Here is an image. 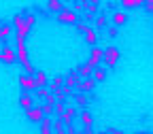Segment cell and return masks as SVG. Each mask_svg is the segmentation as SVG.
I'll return each instance as SVG.
<instances>
[{"label": "cell", "mask_w": 153, "mask_h": 134, "mask_svg": "<svg viewBox=\"0 0 153 134\" xmlns=\"http://www.w3.org/2000/svg\"><path fill=\"white\" fill-rule=\"evenodd\" d=\"M87 28H89L87 24H76V32H83V34H85V30H87Z\"/></svg>", "instance_id": "32"}, {"label": "cell", "mask_w": 153, "mask_h": 134, "mask_svg": "<svg viewBox=\"0 0 153 134\" xmlns=\"http://www.w3.org/2000/svg\"><path fill=\"white\" fill-rule=\"evenodd\" d=\"M76 72H79V77H83V79H87V77H91L94 68H91L89 64H85V66H79V68H76Z\"/></svg>", "instance_id": "20"}, {"label": "cell", "mask_w": 153, "mask_h": 134, "mask_svg": "<svg viewBox=\"0 0 153 134\" xmlns=\"http://www.w3.org/2000/svg\"><path fill=\"white\" fill-rule=\"evenodd\" d=\"M74 9H76V13H83V11H85V4H76Z\"/></svg>", "instance_id": "33"}, {"label": "cell", "mask_w": 153, "mask_h": 134, "mask_svg": "<svg viewBox=\"0 0 153 134\" xmlns=\"http://www.w3.org/2000/svg\"><path fill=\"white\" fill-rule=\"evenodd\" d=\"M24 22H26L30 28H34V24H36V17H34V15H26V19H24Z\"/></svg>", "instance_id": "28"}, {"label": "cell", "mask_w": 153, "mask_h": 134, "mask_svg": "<svg viewBox=\"0 0 153 134\" xmlns=\"http://www.w3.org/2000/svg\"><path fill=\"white\" fill-rule=\"evenodd\" d=\"M102 55H104V49H100V47H96V45H94V47H91V55H89V62H87V64H89L91 68H94V66H98V64L102 62Z\"/></svg>", "instance_id": "7"}, {"label": "cell", "mask_w": 153, "mask_h": 134, "mask_svg": "<svg viewBox=\"0 0 153 134\" xmlns=\"http://www.w3.org/2000/svg\"><path fill=\"white\" fill-rule=\"evenodd\" d=\"M34 79H36V87H47V83H49V79H47V74H45L43 70H38V72H34Z\"/></svg>", "instance_id": "15"}, {"label": "cell", "mask_w": 153, "mask_h": 134, "mask_svg": "<svg viewBox=\"0 0 153 134\" xmlns=\"http://www.w3.org/2000/svg\"><path fill=\"white\" fill-rule=\"evenodd\" d=\"M41 109H43L45 117H47V115H55V104L53 102H45V104H41Z\"/></svg>", "instance_id": "22"}, {"label": "cell", "mask_w": 153, "mask_h": 134, "mask_svg": "<svg viewBox=\"0 0 153 134\" xmlns=\"http://www.w3.org/2000/svg\"><path fill=\"white\" fill-rule=\"evenodd\" d=\"M96 83H98V81H96L94 77H87V79H83V81L79 83V87H76V89H79V92H91V89L96 87Z\"/></svg>", "instance_id": "11"}, {"label": "cell", "mask_w": 153, "mask_h": 134, "mask_svg": "<svg viewBox=\"0 0 153 134\" xmlns=\"http://www.w3.org/2000/svg\"><path fill=\"white\" fill-rule=\"evenodd\" d=\"M51 85H53V87H62V85H64V77H55V79L51 81Z\"/></svg>", "instance_id": "26"}, {"label": "cell", "mask_w": 153, "mask_h": 134, "mask_svg": "<svg viewBox=\"0 0 153 134\" xmlns=\"http://www.w3.org/2000/svg\"><path fill=\"white\" fill-rule=\"evenodd\" d=\"M15 30H17V36H15V45H24V43H26V36H28V32H30L32 28H30L26 22H22V24H19V26L15 28Z\"/></svg>", "instance_id": "4"}, {"label": "cell", "mask_w": 153, "mask_h": 134, "mask_svg": "<svg viewBox=\"0 0 153 134\" xmlns=\"http://www.w3.org/2000/svg\"><path fill=\"white\" fill-rule=\"evenodd\" d=\"M85 41H87V43H89L91 47H94L96 43H98V34H96V30H94L91 26H89V28L85 30Z\"/></svg>", "instance_id": "16"}, {"label": "cell", "mask_w": 153, "mask_h": 134, "mask_svg": "<svg viewBox=\"0 0 153 134\" xmlns=\"http://www.w3.org/2000/svg\"><path fill=\"white\" fill-rule=\"evenodd\" d=\"M19 106H22L24 111H28L30 106H34V96H32V92H26V94L19 96Z\"/></svg>", "instance_id": "8"}, {"label": "cell", "mask_w": 153, "mask_h": 134, "mask_svg": "<svg viewBox=\"0 0 153 134\" xmlns=\"http://www.w3.org/2000/svg\"><path fill=\"white\" fill-rule=\"evenodd\" d=\"M19 85H22L26 92H34V89H38V87H36V79H34L32 74H22V77H19Z\"/></svg>", "instance_id": "5"}, {"label": "cell", "mask_w": 153, "mask_h": 134, "mask_svg": "<svg viewBox=\"0 0 153 134\" xmlns=\"http://www.w3.org/2000/svg\"><path fill=\"white\" fill-rule=\"evenodd\" d=\"M22 66H24V70H26V74H34V72H36V70H34V66H32L30 62H26V64H22Z\"/></svg>", "instance_id": "27"}, {"label": "cell", "mask_w": 153, "mask_h": 134, "mask_svg": "<svg viewBox=\"0 0 153 134\" xmlns=\"http://www.w3.org/2000/svg\"><path fill=\"white\" fill-rule=\"evenodd\" d=\"M94 26H96V28H106V26H108V19H106L104 15H100V17L94 22Z\"/></svg>", "instance_id": "25"}, {"label": "cell", "mask_w": 153, "mask_h": 134, "mask_svg": "<svg viewBox=\"0 0 153 134\" xmlns=\"http://www.w3.org/2000/svg\"><path fill=\"white\" fill-rule=\"evenodd\" d=\"M17 62L19 64H26L28 62V51H26V45H17Z\"/></svg>", "instance_id": "14"}, {"label": "cell", "mask_w": 153, "mask_h": 134, "mask_svg": "<svg viewBox=\"0 0 153 134\" xmlns=\"http://www.w3.org/2000/svg\"><path fill=\"white\" fill-rule=\"evenodd\" d=\"M0 62H2V64H15L17 62V51L13 47L4 45L2 51H0Z\"/></svg>", "instance_id": "2"}, {"label": "cell", "mask_w": 153, "mask_h": 134, "mask_svg": "<svg viewBox=\"0 0 153 134\" xmlns=\"http://www.w3.org/2000/svg\"><path fill=\"white\" fill-rule=\"evenodd\" d=\"M126 22H128V15H126L123 11H115V13H113V24H115V26H123Z\"/></svg>", "instance_id": "13"}, {"label": "cell", "mask_w": 153, "mask_h": 134, "mask_svg": "<svg viewBox=\"0 0 153 134\" xmlns=\"http://www.w3.org/2000/svg\"><path fill=\"white\" fill-rule=\"evenodd\" d=\"M53 132H55V134H64V132H66V126H64L62 117H57V119L53 121Z\"/></svg>", "instance_id": "21"}, {"label": "cell", "mask_w": 153, "mask_h": 134, "mask_svg": "<svg viewBox=\"0 0 153 134\" xmlns=\"http://www.w3.org/2000/svg\"><path fill=\"white\" fill-rule=\"evenodd\" d=\"M26 117H28L32 124H38V121H41V119L45 117V115H43V109H41V104H38V106H30V109L26 111Z\"/></svg>", "instance_id": "6"}, {"label": "cell", "mask_w": 153, "mask_h": 134, "mask_svg": "<svg viewBox=\"0 0 153 134\" xmlns=\"http://www.w3.org/2000/svg\"><path fill=\"white\" fill-rule=\"evenodd\" d=\"M11 32H13L11 26H0V41H7V38L11 36Z\"/></svg>", "instance_id": "24"}, {"label": "cell", "mask_w": 153, "mask_h": 134, "mask_svg": "<svg viewBox=\"0 0 153 134\" xmlns=\"http://www.w3.org/2000/svg\"><path fill=\"white\" fill-rule=\"evenodd\" d=\"M143 7H145L147 13H153V0H145V4H143Z\"/></svg>", "instance_id": "29"}, {"label": "cell", "mask_w": 153, "mask_h": 134, "mask_svg": "<svg viewBox=\"0 0 153 134\" xmlns=\"http://www.w3.org/2000/svg\"><path fill=\"white\" fill-rule=\"evenodd\" d=\"M106 30H108V36H115V34H117V26H106Z\"/></svg>", "instance_id": "31"}, {"label": "cell", "mask_w": 153, "mask_h": 134, "mask_svg": "<svg viewBox=\"0 0 153 134\" xmlns=\"http://www.w3.org/2000/svg\"><path fill=\"white\" fill-rule=\"evenodd\" d=\"M102 62L106 68H115L119 62V49H115V47H106L104 49V55H102Z\"/></svg>", "instance_id": "1"}, {"label": "cell", "mask_w": 153, "mask_h": 134, "mask_svg": "<svg viewBox=\"0 0 153 134\" xmlns=\"http://www.w3.org/2000/svg\"><path fill=\"white\" fill-rule=\"evenodd\" d=\"M81 124L83 126H91L94 124V117H91L89 111H81Z\"/></svg>", "instance_id": "23"}, {"label": "cell", "mask_w": 153, "mask_h": 134, "mask_svg": "<svg viewBox=\"0 0 153 134\" xmlns=\"http://www.w3.org/2000/svg\"><path fill=\"white\" fill-rule=\"evenodd\" d=\"M74 115H76V109H74V106H66V109H64V113H62V121H64V126H72Z\"/></svg>", "instance_id": "10"}, {"label": "cell", "mask_w": 153, "mask_h": 134, "mask_svg": "<svg viewBox=\"0 0 153 134\" xmlns=\"http://www.w3.org/2000/svg\"><path fill=\"white\" fill-rule=\"evenodd\" d=\"M22 22H24V15H15V17H13V26H15V28L22 24Z\"/></svg>", "instance_id": "30"}, {"label": "cell", "mask_w": 153, "mask_h": 134, "mask_svg": "<svg viewBox=\"0 0 153 134\" xmlns=\"http://www.w3.org/2000/svg\"><path fill=\"white\" fill-rule=\"evenodd\" d=\"M79 83H81V77H79V72H76V70H72L68 77H66V79H64V85H68V87H79Z\"/></svg>", "instance_id": "9"}, {"label": "cell", "mask_w": 153, "mask_h": 134, "mask_svg": "<svg viewBox=\"0 0 153 134\" xmlns=\"http://www.w3.org/2000/svg\"><path fill=\"white\" fill-rule=\"evenodd\" d=\"M53 132V121L51 119H41V134H51Z\"/></svg>", "instance_id": "18"}, {"label": "cell", "mask_w": 153, "mask_h": 134, "mask_svg": "<svg viewBox=\"0 0 153 134\" xmlns=\"http://www.w3.org/2000/svg\"><path fill=\"white\" fill-rule=\"evenodd\" d=\"M55 17H57V22H60V24H76V22H79L76 13L70 11V9H64L60 13H55Z\"/></svg>", "instance_id": "3"}, {"label": "cell", "mask_w": 153, "mask_h": 134, "mask_svg": "<svg viewBox=\"0 0 153 134\" xmlns=\"http://www.w3.org/2000/svg\"><path fill=\"white\" fill-rule=\"evenodd\" d=\"M91 77H94V79L98 81V83H102V81L106 79V72H104L102 68H98V66H94V72H91Z\"/></svg>", "instance_id": "19"}, {"label": "cell", "mask_w": 153, "mask_h": 134, "mask_svg": "<svg viewBox=\"0 0 153 134\" xmlns=\"http://www.w3.org/2000/svg\"><path fill=\"white\" fill-rule=\"evenodd\" d=\"M143 4H145V0H121L123 9H140Z\"/></svg>", "instance_id": "17"}, {"label": "cell", "mask_w": 153, "mask_h": 134, "mask_svg": "<svg viewBox=\"0 0 153 134\" xmlns=\"http://www.w3.org/2000/svg\"><path fill=\"white\" fill-rule=\"evenodd\" d=\"M47 11H49V13H60V11H64V0H49V2H47Z\"/></svg>", "instance_id": "12"}]
</instances>
